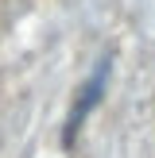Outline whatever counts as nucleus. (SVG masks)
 I'll return each instance as SVG.
<instances>
[{
  "label": "nucleus",
  "mask_w": 155,
  "mask_h": 158,
  "mask_svg": "<svg viewBox=\"0 0 155 158\" xmlns=\"http://www.w3.org/2000/svg\"><path fill=\"white\" fill-rule=\"evenodd\" d=\"M105 81H108V58H101V62H97V69L89 73V81L78 89V100H74V108H70V120H66V139H74V131L85 123V116H89L93 108L101 104Z\"/></svg>",
  "instance_id": "obj_1"
}]
</instances>
